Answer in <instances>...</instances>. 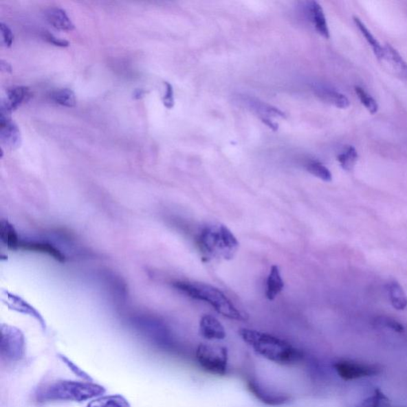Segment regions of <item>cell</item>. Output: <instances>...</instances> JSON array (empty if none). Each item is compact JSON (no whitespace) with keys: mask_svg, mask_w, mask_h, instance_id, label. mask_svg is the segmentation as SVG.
Instances as JSON below:
<instances>
[{"mask_svg":"<svg viewBox=\"0 0 407 407\" xmlns=\"http://www.w3.org/2000/svg\"><path fill=\"white\" fill-rule=\"evenodd\" d=\"M239 334L254 352L274 364L294 365L303 359L302 351L276 336L249 329H241Z\"/></svg>","mask_w":407,"mask_h":407,"instance_id":"cell-1","label":"cell"},{"mask_svg":"<svg viewBox=\"0 0 407 407\" xmlns=\"http://www.w3.org/2000/svg\"><path fill=\"white\" fill-rule=\"evenodd\" d=\"M106 389L103 386L91 382L58 380L40 388L35 393V399L39 404L53 402H76L82 403L104 395Z\"/></svg>","mask_w":407,"mask_h":407,"instance_id":"cell-2","label":"cell"},{"mask_svg":"<svg viewBox=\"0 0 407 407\" xmlns=\"http://www.w3.org/2000/svg\"><path fill=\"white\" fill-rule=\"evenodd\" d=\"M197 244L206 261H231L240 247L236 237L223 225L204 228L198 236Z\"/></svg>","mask_w":407,"mask_h":407,"instance_id":"cell-3","label":"cell"},{"mask_svg":"<svg viewBox=\"0 0 407 407\" xmlns=\"http://www.w3.org/2000/svg\"><path fill=\"white\" fill-rule=\"evenodd\" d=\"M174 287L177 291L193 299L200 300L212 305L218 314L231 320L245 322L248 315L239 310L221 289L211 285L187 281H177Z\"/></svg>","mask_w":407,"mask_h":407,"instance_id":"cell-4","label":"cell"},{"mask_svg":"<svg viewBox=\"0 0 407 407\" xmlns=\"http://www.w3.org/2000/svg\"><path fill=\"white\" fill-rule=\"evenodd\" d=\"M197 364L206 373L225 376L228 371V349L221 346L201 344L196 351Z\"/></svg>","mask_w":407,"mask_h":407,"instance_id":"cell-5","label":"cell"},{"mask_svg":"<svg viewBox=\"0 0 407 407\" xmlns=\"http://www.w3.org/2000/svg\"><path fill=\"white\" fill-rule=\"evenodd\" d=\"M25 344L24 336L16 328L2 325L0 355L9 363H16L24 358Z\"/></svg>","mask_w":407,"mask_h":407,"instance_id":"cell-6","label":"cell"},{"mask_svg":"<svg viewBox=\"0 0 407 407\" xmlns=\"http://www.w3.org/2000/svg\"><path fill=\"white\" fill-rule=\"evenodd\" d=\"M333 368L340 378L346 381L371 377L378 375L380 368L373 364L354 362L352 360H340L333 364Z\"/></svg>","mask_w":407,"mask_h":407,"instance_id":"cell-7","label":"cell"},{"mask_svg":"<svg viewBox=\"0 0 407 407\" xmlns=\"http://www.w3.org/2000/svg\"><path fill=\"white\" fill-rule=\"evenodd\" d=\"M247 386L253 396L261 402L263 404L272 406H280L291 404L293 401L292 395L279 393L266 388L254 378H249L247 380Z\"/></svg>","mask_w":407,"mask_h":407,"instance_id":"cell-8","label":"cell"},{"mask_svg":"<svg viewBox=\"0 0 407 407\" xmlns=\"http://www.w3.org/2000/svg\"><path fill=\"white\" fill-rule=\"evenodd\" d=\"M0 140L9 150H16L21 146V133L11 118L0 119Z\"/></svg>","mask_w":407,"mask_h":407,"instance_id":"cell-9","label":"cell"},{"mask_svg":"<svg viewBox=\"0 0 407 407\" xmlns=\"http://www.w3.org/2000/svg\"><path fill=\"white\" fill-rule=\"evenodd\" d=\"M199 332L202 338L208 340H221L226 338V331L215 317L204 315L200 320Z\"/></svg>","mask_w":407,"mask_h":407,"instance_id":"cell-10","label":"cell"},{"mask_svg":"<svg viewBox=\"0 0 407 407\" xmlns=\"http://www.w3.org/2000/svg\"><path fill=\"white\" fill-rule=\"evenodd\" d=\"M385 54L382 62L388 63L389 68L393 71L395 76L407 83V63L402 56L390 44L384 47Z\"/></svg>","mask_w":407,"mask_h":407,"instance_id":"cell-11","label":"cell"},{"mask_svg":"<svg viewBox=\"0 0 407 407\" xmlns=\"http://www.w3.org/2000/svg\"><path fill=\"white\" fill-rule=\"evenodd\" d=\"M307 12L317 32L322 37L329 38V30L322 6L316 1H310L307 3Z\"/></svg>","mask_w":407,"mask_h":407,"instance_id":"cell-12","label":"cell"},{"mask_svg":"<svg viewBox=\"0 0 407 407\" xmlns=\"http://www.w3.org/2000/svg\"><path fill=\"white\" fill-rule=\"evenodd\" d=\"M32 94L28 88L24 86H17L8 91L7 99L3 101L0 109H3L12 113V111L19 108L24 102L28 101Z\"/></svg>","mask_w":407,"mask_h":407,"instance_id":"cell-13","label":"cell"},{"mask_svg":"<svg viewBox=\"0 0 407 407\" xmlns=\"http://www.w3.org/2000/svg\"><path fill=\"white\" fill-rule=\"evenodd\" d=\"M45 16L49 23L56 29L64 30V32H71L75 28L74 24L63 9L50 8L45 12Z\"/></svg>","mask_w":407,"mask_h":407,"instance_id":"cell-14","label":"cell"},{"mask_svg":"<svg viewBox=\"0 0 407 407\" xmlns=\"http://www.w3.org/2000/svg\"><path fill=\"white\" fill-rule=\"evenodd\" d=\"M23 250L30 251L48 254L59 262L65 261V256L57 248L47 242L21 241L19 245Z\"/></svg>","mask_w":407,"mask_h":407,"instance_id":"cell-15","label":"cell"},{"mask_svg":"<svg viewBox=\"0 0 407 407\" xmlns=\"http://www.w3.org/2000/svg\"><path fill=\"white\" fill-rule=\"evenodd\" d=\"M284 281L281 272L277 265H273L270 270L267 279L266 297L270 301H273L278 295L283 291Z\"/></svg>","mask_w":407,"mask_h":407,"instance_id":"cell-16","label":"cell"},{"mask_svg":"<svg viewBox=\"0 0 407 407\" xmlns=\"http://www.w3.org/2000/svg\"><path fill=\"white\" fill-rule=\"evenodd\" d=\"M315 94L325 103L332 104L338 109H347L350 105L349 100L344 94L333 89L318 87L315 89Z\"/></svg>","mask_w":407,"mask_h":407,"instance_id":"cell-17","label":"cell"},{"mask_svg":"<svg viewBox=\"0 0 407 407\" xmlns=\"http://www.w3.org/2000/svg\"><path fill=\"white\" fill-rule=\"evenodd\" d=\"M353 21L356 28L359 29L360 33L363 34V36L367 41L371 49H373L376 58L382 62L385 54L384 47H382L379 41L373 36V34L371 33L370 30L358 17L354 16Z\"/></svg>","mask_w":407,"mask_h":407,"instance_id":"cell-18","label":"cell"},{"mask_svg":"<svg viewBox=\"0 0 407 407\" xmlns=\"http://www.w3.org/2000/svg\"><path fill=\"white\" fill-rule=\"evenodd\" d=\"M86 407H131L129 400L121 395H101Z\"/></svg>","mask_w":407,"mask_h":407,"instance_id":"cell-19","label":"cell"},{"mask_svg":"<svg viewBox=\"0 0 407 407\" xmlns=\"http://www.w3.org/2000/svg\"><path fill=\"white\" fill-rule=\"evenodd\" d=\"M0 237L2 242L9 249L17 250L19 248L20 243L19 235L14 227L8 221H2L0 226Z\"/></svg>","mask_w":407,"mask_h":407,"instance_id":"cell-20","label":"cell"},{"mask_svg":"<svg viewBox=\"0 0 407 407\" xmlns=\"http://www.w3.org/2000/svg\"><path fill=\"white\" fill-rule=\"evenodd\" d=\"M388 292L391 305L398 310L407 308V296L403 287L397 282H391L388 285Z\"/></svg>","mask_w":407,"mask_h":407,"instance_id":"cell-21","label":"cell"},{"mask_svg":"<svg viewBox=\"0 0 407 407\" xmlns=\"http://www.w3.org/2000/svg\"><path fill=\"white\" fill-rule=\"evenodd\" d=\"M358 160V153L353 146H347L338 156V160L344 170H352Z\"/></svg>","mask_w":407,"mask_h":407,"instance_id":"cell-22","label":"cell"},{"mask_svg":"<svg viewBox=\"0 0 407 407\" xmlns=\"http://www.w3.org/2000/svg\"><path fill=\"white\" fill-rule=\"evenodd\" d=\"M51 98L56 104L67 107V108H74L76 104L75 94L69 89H62L54 91Z\"/></svg>","mask_w":407,"mask_h":407,"instance_id":"cell-23","label":"cell"},{"mask_svg":"<svg viewBox=\"0 0 407 407\" xmlns=\"http://www.w3.org/2000/svg\"><path fill=\"white\" fill-rule=\"evenodd\" d=\"M355 91L356 95H358L361 104L365 107L366 109H367L371 114L374 115L377 113L379 105L373 96L369 95L364 89L359 87V86H355Z\"/></svg>","mask_w":407,"mask_h":407,"instance_id":"cell-24","label":"cell"},{"mask_svg":"<svg viewBox=\"0 0 407 407\" xmlns=\"http://www.w3.org/2000/svg\"><path fill=\"white\" fill-rule=\"evenodd\" d=\"M358 407H390V401L383 391L375 389L373 395L364 400Z\"/></svg>","mask_w":407,"mask_h":407,"instance_id":"cell-25","label":"cell"},{"mask_svg":"<svg viewBox=\"0 0 407 407\" xmlns=\"http://www.w3.org/2000/svg\"><path fill=\"white\" fill-rule=\"evenodd\" d=\"M307 169L310 174L324 182H331L333 179L332 174H331L328 168L319 162L313 161L309 162Z\"/></svg>","mask_w":407,"mask_h":407,"instance_id":"cell-26","label":"cell"},{"mask_svg":"<svg viewBox=\"0 0 407 407\" xmlns=\"http://www.w3.org/2000/svg\"><path fill=\"white\" fill-rule=\"evenodd\" d=\"M247 102L252 106V109L257 111L258 113L273 116H285L281 111L274 108V107L262 103V102L254 101L253 100H249Z\"/></svg>","mask_w":407,"mask_h":407,"instance_id":"cell-27","label":"cell"},{"mask_svg":"<svg viewBox=\"0 0 407 407\" xmlns=\"http://www.w3.org/2000/svg\"><path fill=\"white\" fill-rule=\"evenodd\" d=\"M58 358L63 362L67 366V367L73 371V373L76 375L79 376L80 378L83 379L85 380H87L89 382L93 381V379L90 377V376L85 373L82 369L80 368L78 365L75 364L72 361H71L69 358H66V356L63 355H58Z\"/></svg>","mask_w":407,"mask_h":407,"instance_id":"cell-28","label":"cell"},{"mask_svg":"<svg viewBox=\"0 0 407 407\" xmlns=\"http://www.w3.org/2000/svg\"><path fill=\"white\" fill-rule=\"evenodd\" d=\"M376 322L380 325H383V327L393 329L395 331V332L403 333L404 331L403 325L393 318L380 317L376 320Z\"/></svg>","mask_w":407,"mask_h":407,"instance_id":"cell-29","label":"cell"},{"mask_svg":"<svg viewBox=\"0 0 407 407\" xmlns=\"http://www.w3.org/2000/svg\"><path fill=\"white\" fill-rule=\"evenodd\" d=\"M0 34L1 43L5 47H11L14 41L13 34L6 24L0 23Z\"/></svg>","mask_w":407,"mask_h":407,"instance_id":"cell-30","label":"cell"},{"mask_svg":"<svg viewBox=\"0 0 407 407\" xmlns=\"http://www.w3.org/2000/svg\"><path fill=\"white\" fill-rule=\"evenodd\" d=\"M166 94L164 98V104L168 109H171L175 105L174 89L169 82H165Z\"/></svg>","mask_w":407,"mask_h":407,"instance_id":"cell-31","label":"cell"},{"mask_svg":"<svg viewBox=\"0 0 407 407\" xmlns=\"http://www.w3.org/2000/svg\"><path fill=\"white\" fill-rule=\"evenodd\" d=\"M44 38L48 43L56 45V47H67L69 45L68 41L55 37L54 35L50 33H45Z\"/></svg>","mask_w":407,"mask_h":407,"instance_id":"cell-32","label":"cell"},{"mask_svg":"<svg viewBox=\"0 0 407 407\" xmlns=\"http://www.w3.org/2000/svg\"><path fill=\"white\" fill-rule=\"evenodd\" d=\"M0 68H1L3 71H5V72L11 73L12 71V65L8 63L5 62L3 60L0 63Z\"/></svg>","mask_w":407,"mask_h":407,"instance_id":"cell-33","label":"cell"},{"mask_svg":"<svg viewBox=\"0 0 407 407\" xmlns=\"http://www.w3.org/2000/svg\"><path fill=\"white\" fill-rule=\"evenodd\" d=\"M146 94V91L144 89H136L134 91L133 98L135 100H140L144 98V96Z\"/></svg>","mask_w":407,"mask_h":407,"instance_id":"cell-34","label":"cell"}]
</instances>
